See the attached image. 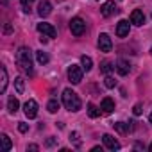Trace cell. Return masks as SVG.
<instances>
[{
    "mask_svg": "<svg viewBox=\"0 0 152 152\" xmlns=\"http://www.w3.org/2000/svg\"><path fill=\"white\" fill-rule=\"evenodd\" d=\"M16 64L20 70L32 75V50L27 47H20L16 52Z\"/></svg>",
    "mask_w": 152,
    "mask_h": 152,
    "instance_id": "1",
    "label": "cell"
},
{
    "mask_svg": "<svg viewBox=\"0 0 152 152\" xmlns=\"http://www.w3.org/2000/svg\"><path fill=\"white\" fill-rule=\"evenodd\" d=\"M63 104H64V107L68 111H73V113L81 109V99H79V95L75 93L73 90H70V88H66L63 91Z\"/></svg>",
    "mask_w": 152,
    "mask_h": 152,
    "instance_id": "2",
    "label": "cell"
},
{
    "mask_svg": "<svg viewBox=\"0 0 152 152\" xmlns=\"http://www.w3.org/2000/svg\"><path fill=\"white\" fill-rule=\"evenodd\" d=\"M83 72H84V68L83 66H79V64H70L68 66V81L72 83V84H79L81 81H83Z\"/></svg>",
    "mask_w": 152,
    "mask_h": 152,
    "instance_id": "3",
    "label": "cell"
},
{
    "mask_svg": "<svg viewBox=\"0 0 152 152\" xmlns=\"http://www.w3.org/2000/svg\"><path fill=\"white\" fill-rule=\"evenodd\" d=\"M70 31H72L73 36H83L84 31H86V23H84V20L79 18V16L72 18V20H70Z\"/></svg>",
    "mask_w": 152,
    "mask_h": 152,
    "instance_id": "4",
    "label": "cell"
},
{
    "mask_svg": "<svg viewBox=\"0 0 152 152\" xmlns=\"http://www.w3.org/2000/svg\"><path fill=\"white\" fill-rule=\"evenodd\" d=\"M99 48H100V52H111L113 50V41H111L109 34L102 32L99 36Z\"/></svg>",
    "mask_w": 152,
    "mask_h": 152,
    "instance_id": "5",
    "label": "cell"
},
{
    "mask_svg": "<svg viewBox=\"0 0 152 152\" xmlns=\"http://www.w3.org/2000/svg\"><path fill=\"white\" fill-rule=\"evenodd\" d=\"M23 113H25L27 118H36V115H38V102L32 100V99H29L23 104Z\"/></svg>",
    "mask_w": 152,
    "mask_h": 152,
    "instance_id": "6",
    "label": "cell"
},
{
    "mask_svg": "<svg viewBox=\"0 0 152 152\" xmlns=\"http://www.w3.org/2000/svg\"><path fill=\"white\" fill-rule=\"evenodd\" d=\"M102 141H104V145H106L109 150H120V143H118V140H116L115 136L104 134V136H102Z\"/></svg>",
    "mask_w": 152,
    "mask_h": 152,
    "instance_id": "7",
    "label": "cell"
},
{
    "mask_svg": "<svg viewBox=\"0 0 152 152\" xmlns=\"http://www.w3.org/2000/svg\"><path fill=\"white\" fill-rule=\"evenodd\" d=\"M38 31H39L43 36H48V38H56V36H57V31H56L50 23H38Z\"/></svg>",
    "mask_w": 152,
    "mask_h": 152,
    "instance_id": "8",
    "label": "cell"
},
{
    "mask_svg": "<svg viewBox=\"0 0 152 152\" xmlns=\"http://www.w3.org/2000/svg\"><path fill=\"white\" fill-rule=\"evenodd\" d=\"M129 31H131L129 22L127 20H120L118 25H116V36L118 38H125V36H129Z\"/></svg>",
    "mask_w": 152,
    "mask_h": 152,
    "instance_id": "9",
    "label": "cell"
},
{
    "mask_svg": "<svg viewBox=\"0 0 152 152\" xmlns=\"http://www.w3.org/2000/svg\"><path fill=\"white\" fill-rule=\"evenodd\" d=\"M50 13H52V6H50V2H48V0H41L39 6H38V15H39L41 18H47Z\"/></svg>",
    "mask_w": 152,
    "mask_h": 152,
    "instance_id": "10",
    "label": "cell"
},
{
    "mask_svg": "<svg viewBox=\"0 0 152 152\" xmlns=\"http://www.w3.org/2000/svg\"><path fill=\"white\" fill-rule=\"evenodd\" d=\"M100 13H102V16H106V18H109L111 15H115L116 13V7H115V0H107V2L100 7Z\"/></svg>",
    "mask_w": 152,
    "mask_h": 152,
    "instance_id": "11",
    "label": "cell"
},
{
    "mask_svg": "<svg viewBox=\"0 0 152 152\" xmlns=\"http://www.w3.org/2000/svg\"><path fill=\"white\" fill-rule=\"evenodd\" d=\"M131 23H134V25L141 27V25L145 23V15H143V11H140V9H134V11L131 13Z\"/></svg>",
    "mask_w": 152,
    "mask_h": 152,
    "instance_id": "12",
    "label": "cell"
},
{
    "mask_svg": "<svg viewBox=\"0 0 152 152\" xmlns=\"http://www.w3.org/2000/svg\"><path fill=\"white\" fill-rule=\"evenodd\" d=\"M100 109H102V113H104V115L113 113V109H115V100H113V99H109V97H106V99L100 102Z\"/></svg>",
    "mask_w": 152,
    "mask_h": 152,
    "instance_id": "13",
    "label": "cell"
},
{
    "mask_svg": "<svg viewBox=\"0 0 152 152\" xmlns=\"http://www.w3.org/2000/svg\"><path fill=\"white\" fill-rule=\"evenodd\" d=\"M116 72H118L120 75H127V73L131 72V64H129V61H125V59H118V63H116Z\"/></svg>",
    "mask_w": 152,
    "mask_h": 152,
    "instance_id": "14",
    "label": "cell"
},
{
    "mask_svg": "<svg viewBox=\"0 0 152 152\" xmlns=\"http://www.w3.org/2000/svg\"><path fill=\"white\" fill-rule=\"evenodd\" d=\"M113 127H115L120 134H127V132L132 129V122H129V124H125V122H116V124H113Z\"/></svg>",
    "mask_w": 152,
    "mask_h": 152,
    "instance_id": "15",
    "label": "cell"
},
{
    "mask_svg": "<svg viewBox=\"0 0 152 152\" xmlns=\"http://www.w3.org/2000/svg\"><path fill=\"white\" fill-rule=\"evenodd\" d=\"M7 90V70L2 66V68H0V91H6Z\"/></svg>",
    "mask_w": 152,
    "mask_h": 152,
    "instance_id": "16",
    "label": "cell"
},
{
    "mask_svg": "<svg viewBox=\"0 0 152 152\" xmlns=\"http://www.w3.org/2000/svg\"><path fill=\"white\" fill-rule=\"evenodd\" d=\"M18 107H20L18 99H16V97H9V100H7V109H9V113H11V115H13V113H16V111H18Z\"/></svg>",
    "mask_w": 152,
    "mask_h": 152,
    "instance_id": "17",
    "label": "cell"
},
{
    "mask_svg": "<svg viewBox=\"0 0 152 152\" xmlns=\"http://www.w3.org/2000/svg\"><path fill=\"white\" fill-rule=\"evenodd\" d=\"M81 66H83L86 72H90V70L93 68V61H91V57H90V56H81Z\"/></svg>",
    "mask_w": 152,
    "mask_h": 152,
    "instance_id": "18",
    "label": "cell"
},
{
    "mask_svg": "<svg viewBox=\"0 0 152 152\" xmlns=\"http://www.w3.org/2000/svg\"><path fill=\"white\" fill-rule=\"evenodd\" d=\"M0 140H2V152H9V150H11V147H13V143H11L9 136H7V134H2V136H0Z\"/></svg>",
    "mask_w": 152,
    "mask_h": 152,
    "instance_id": "19",
    "label": "cell"
},
{
    "mask_svg": "<svg viewBox=\"0 0 152 152\" xmlns=\"http://www.w3.org/2000/svg\"><path fill=\"white\" fill-rule=\"evenodd\" d=\"M113 70H115V64H113V63H109V61H102V64H100V72H102V73L109 75Z\"/></svg>",
    "mask_w": 152,
    "mask_h": 152,
    "instance_id": "20",
    "label": "cell"
},
{
    "mask_svg": "<svg viewBox=\"0 0 152 152\" xmlns=\"http://www.w3.org/2000/svg\"><path fill=\"white\" fill-rule=\"evenodd\" d=\"M100 111H102V109H99L95 104H88V115H90V118H97V116H100Z\"/></svg>",
    "mask_w": 152,
    "mask_h": 152,
    "instance_id": "21",
    "label": "cell"
},
{
    "mask_svg": "<svg viewBox=\"0 0 152 152\" xmlns=\"http://www.w3.org/2000/svg\"><path fill=\"white\" fill-rule=\"evenodd\" d=\"M36 59H38L39 64H47V63H48V56H47V52H43V50H38V52H36Z\"/></svg>",
    "mask_w": 152,
    "mask_h": 152,
    "instance_id": "22",
    "label": "cell"
},
{
    "mask_svg": "<svg viewBox=\"0 0 152 152\" xmlns=\"http://www.w3.org/2000/svg\"><path fill=\"white\" fill-rule=\"evenodd\" d=\"M15 86H16V91H18V93H23L25 84H23V79H22V77H16V79H15Z\"/></svg>",
    "mask_w": 152,
    "mask_h": 152,
    "instance_id": "23",
    "label": "cell"
},
{
    "mask_svg": "<svg viewBox=\"0 0 152 152\" xmlns=\"http://www.w3.org/2000/svg\"><path fill=\"white\" fill-rule=\"evenodd\" d=\"M47 109H48V113H57V109H59V102H57V100H50V102L47 104Z\"/></svg>",
    "mask_w": 152,
    "mask_h": 152,
    "instance_id": "24",
    "label": "cell"
},
{
    "mask_svg": "<svg viewBox=\"0 0 152 152\" xmlns=\"http://www.w3.org/2000/svg\"><path fill=\"white\" fill-rule=\"evenodd\" d=\"M104 84H106V88H115V86H116V81L111 77V75H106V79H104Z\"/></svg>",
    "mask_w": 152,
    "mask_h": 152,
    "instance_id": "25",
    "label": "cell"
},
{
    "mask_svg": "<svg viewBox=\"0 0 152 152\" xmlns=\"http://www.w3.org/2000/svg\"><path fill=\"white\" fill-rule=\"evenodd\" d=\"M70 141H73L75 145L79 147V145H81V140H79V132H72V134H70Z\"/></svg>",
    "mask_w": 152,
    "mask_h": 152,
    "instance_id": "26",
    "label": "cell"
},
{
    "mask_svg": "<svg viewBox=\"0 0 152 152\" xmlns=\"http://www.w3.org/2000/svg\"><path fill=\"white\" fill-rule=\"evenodd\" d=\"M132 113H134L136 116H138V115H141V113H143V106H141V104H136V106H134V109H132Z\"/></svg>",
    "mask_w": 152,
    "mask_h": 152,
    "instance_id": "27",
    "label": "cell"
},
{
    "mask_svg": "<svg viewBox=\"0 0 152 152\" xmlns=\"http://www.w3.org/2000/svg\"><path fill=\"white\" fill-rule=\"evenodd\" d=\"M18 131H20V132H27V131H29V125L23 124V122H20V124H18Z\"/></svg>",
    "mask_w": 152,
    "mask_h": 152,
    "instance_id": "28",
    "label": "cell"
},
{
    "mask_svg": "<svg viewBox=\"0 0 152 152\" xmlns=\"http://www.w3.org/2000/svg\"><path fill=\"white\" fill-rule=\"evenodd\" d=\"M56 145V138H50V140H47V147H54Z\"/></svg>",
    "mask_w": 152,
    "mask_h": 152,
    "instance_id": "29",
    "label": "cell"
},
{
    "mask_svg": "<svg viewBox=\"0 0 152 152\" xmlns=\"http://www.w3.org/2000/svg\"><path fill=\"white\" fill-rule=\"evenodd\" d=\"M38 148H39L38 145H29V147H27V150H32V152H36Z\"/></svg>",
    "mask_w": 152,
    "mask_h": 152,
    "instance_id": "30",
    "label": "cell"
},
{
    "mask_svg": "<svg viewBox=\"0 0 152 152\" xmlns=\"http://www.w3.org/2000/svg\"><path fill=\"white\" fill-rule=\"evenodd\" d=\"M20 2H22L23 6H29V4H32V2H34V0H20Z\"/></svg>",
    "mask_w": 152,
    "mask_h": 152,
    "instance_id": "31",
    "label": "cell"
},
{
    "mask_svg": "<svg viewBox=\"0 0 152 152\" xmlns=\"http://www.w3.org/2000/svg\"><path fill=\"white\" fill-rule=\"evenodd\" d=\"M4 32H6V34H9V32H11V27H9V25H6V29H4Z\"/></svg>",
    "mask_w": 152,
    "mask_h": 152,
    "instance_id": "32",
    "label": "cell"
},
{
    "mask_svg": "<svg viewBox=\"0 0 152 152\" xmlns=\"http://www.w3.org/2000/svg\"><path fill=\"white\" fill-rule=\"evenodd\" d=\"M148 120H150V124H152V113H150V116H148Z\"/></svg>",
    "mask_w": 152,
    "mask_h": 152,
    "instance_id": "33",
    "label": "cell"
},
{
    "mask_svg": "<svg viewBox=\"0 0 152 152\" xmlns=\"http://www.w3.org/2000/svg\"><path fill=\"white\" fill-rule=\"evenodd\" d=\"M148 150H150V152H152V143H150V147H148Z\"/></svg>",
    "mask_w": 152,
    "mask_h": 152,
    "instance_id": "34",
    "label": "cell"
},
{
    "mask_svg": "<svg viewBox=\"0 0 152 152\" xmlns=\"http://www.w3.org/2000/svg\"><path fill=\"white\" fill-rule=\"evenodd\" d=\"M150 52H152V48H150Z\"/></svg>",
    "mask_w": 152,
    "mask_h": 152,
    "instance_id": "35",
    "label": "cell"
}]
</instances>
